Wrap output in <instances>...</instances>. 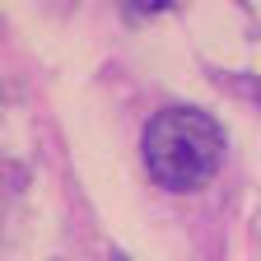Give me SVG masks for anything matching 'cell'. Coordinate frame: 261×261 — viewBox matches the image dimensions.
I'll return each mask as SVG.
<instances>
[{"label": "cell", "mask_w": 261, "mask_h": 261, "mask_svg": "<svg viewBox=\"0 0 261 261\" xmlns=\"http://www.w3.org/2000/svg\"><path fill=\"white\" fill-rule=\"evenodd\" d=\"M145 168L163 191H201L224 163V130L201 108H163L145 121Z\"/></svg>", "instance_id": "6da1fadb"}, {"label": "cell", "mask_w": 261, "mask_h": 261, "mask_svg": "<svg viewBox=\"0 0 261 261\" xmlns=\"http://www.w3.org/2000/svg\"><path fill=\"white\" fill-rule=\"evenodd\" d=\"M163 10H173L168 0H154V5H121L126 19H149V14H163Z\"/></svg>", "instance_id": "7a4b0ae2"}]
</instances>
